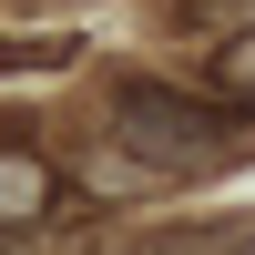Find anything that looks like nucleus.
<instances>
[{"label": "nucleus", "instance_id": "3", "mask_svg": "<svg viewBox=\"0 0 255 255\" xmlns=\"http://www.w3.org/2000/svg\"><path fill=\"white\" fill-rule=\"evenodd\" d=\"M225 82H235V92H255V41H245V51H225Z\"/></svg>", "mask_w": 255, "mask_h": 255}, {"label": "nucleus", "instance_id": "2", "mask_svg": "<svg viewBox=\"0 0 255 255\" xmlns=\"http://www.w3.org/2000/svg\"><path fill=\"white\" fill-rule=\"evenodd\" d=\"M72 41H0V72H61Z\"/></svg>", "mask_w": 255, "mask_h": 255}, {"label": "nucleus", "instance_id": "1", "mask_svg": "<svg viewBox=\"0 0 255 255\" xmlns=\"http://www.w3.org/2000/svg\"><path fill=\"white\" fill-rule=\"evenodd\" d=\"M113 113H123V143H133V163H153V174H204V163L225 153V123L204 113V102L163 92V82H133Z\"/></svg>", "mask_w": 255, "mask_h": 255}]
</instances>
